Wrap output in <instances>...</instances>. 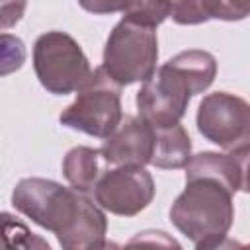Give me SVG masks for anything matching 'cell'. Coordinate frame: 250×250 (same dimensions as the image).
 <instances>
[{
    "instance_id": "1",
    "label": "cell",
    "mask_w": 250,
    "mask_h": 250,
    "mask_svg": "<svg viewBox=\"0 0 250 250\" xmlns=\"http://www.w3.org/2000/svg\"><path fill=\"white\" fill-rule=\"evenodd\" d=\"M236 191L240 178L232 152H199L186 164V188L170 207V221L195 248H217L232 227Z\"/></svg>"
},
{
    "instance_id": "2",
    "label": "cell",
    "mask_w": 250,
    "mask_h": 250,
    "mask_svg": "<svg viewBox=\"0 0 250 250\" xmlns=\"http://www.w3.org/2000/svg\"><path fill=\"white\" fill-rule=\"evenodd\" d=\"M12 205L35 225L51 230L66 250L105 246V213L86 191L47 178H23L12 191Z\"/></svg>"
},
{
    "instance_id": "3",
    "label": "cell",
    "mask_w": 250,
    "mask_h": 250,
    "mask_svg": "<svg viewBox=\"0 0 250 250\" xmlns=\"http://www.w3.org/2000/svg\"><path fill=\"white\" fill-rule=\"evenodd\" d=\"M217 76V59L209 51L189 49L174 55L137 92V109L152 125H174L186 115L189 100L205 92Z\"/></svg>"
},
{
    "instance_id": "4",
    "label": "cell",
    "mask_w": 250,
    "mask_h": 250,
    "mask_svg": "<svg viewBox=\"0 0 250 250\" xmlns=\"http://www.w3.org/2000/svg\"><path fill=\"white\" fill-rule=\"evenodd\" d=\"M156 27L143 25L123 16L111 29L104 47L102 66L105 72L119 86H131L148 80L156 70Z\"/></svg>"
},
{
    "instance_id": "5",
    "label": "cell",
    "mask_w": 250,
    "mask_h": 250,
    "mask_svg": "<svg viewBox=\"0 0 250 250\" xmlns=\"http://www.w3.org/2000/svg\"><path fill=\"white\" fill-rule=\"evenodd\" d=\"M121 88L104 66L94 68L76 90V100L61 111V125L98 139L109 137L123 119Z\"/></svg>"
},
{
    "instance_id": "6",
    "label": "cell",
    "mask_w": 250,
    "mask_h": 250,
    "mask_svg": "<svg viewBox=\"0 0 250 250\" xmlns=\"http://www.w3.org/2000/svg\"><path fill=\"white\" fill-rule=\"evenodd\" d=\"M33 70L41 86L55 96L76 92L92 74L90 61L78 41L57 29L41 33L35 39Z\"/></svg>"
},
{
    "instance_id": "7",
    "label": "cell",
    "mask_w": 250,
    "mask_h": 250,
    "mask_svg": "<svg viewBox=\"0 0 250 250\" xmlns=\"http://www.w3.org/2000/svg\"><path fill=\"white\" fill-rule=\"evenodd\" d=\"M197 131L225 150L250 145V104L230 92L207 94L197 107Z\"/></svg>"
},
{
    "instance_id": "8",
    "label": "cell",
    "mask_w": 250,
    "mask_h": 250,
    "mask_svg": "<svg viewBox=\"0 0 250 250\" xmlns=\"http://www.w3.org/2000/svg\"><path fill=\"white\" fill-rule=\"evenodd\" d=\"M154 180L145 166H117L100 176L94 199L104 211L119 217H135L154 199Z\"/></svg>"
},
{
    "instance_id": "9",
    "label": "cell",
    "mask_w": 250,
    "mask_h": 250,
    "mask_svg": "<svg viewBox=\"0 0 250 250\" xmlns=\"http://www.w3.org/2000/svg\"><path fill=\"white\" fill-rule=\"evenodd\" d=\"M156 145L154 125L141 115H123L117 129L104 139L102 156L113 166H146Z\"/></svg>"
},
{
    "instance_id": "10",
    "label": "cell",
    "mask_w": 250,
    "mask_h": 250,
    "mask_svg": "<svg viewBox=\"0 0 250 250\" xmlns=\"http://www.w3.org/2000/svg\"><path fill=\"white\" fill-rule=\"evenodd\" d=\"M152 125V123H150ZM156 145L150 164L162 170L186 168L191 158V139L182 123L154 125Z\"/></svg>"
},
{
    "instance_id": "11",
    "label": "cell",
    "mask_w": 250,
    "mask_h": 250,
    "mask_svg": "<svg viewBox=\"0 0 250 250\" xmlns=\"http://www.w3.org/2000/svg\"><path fill=\"white\" fill-rule=\"evenodd\" d=\"M104 162L105 160H104L100 148L74 146L62 158V174L72 188L90 193V191H94L100 176L104 174V170H102Z\"/></svg>"
},
{
    "instance_id": "12",
    "label": "cell",
    "mask_w": 250,
    "mask_h": 250,
    "mask_svg": "<svg viewBox=\"0 0 250 250\" xmlns=\"http://www.w3.org/2000/svg\"><path fill=\"white\" fill-rule=\"evenodd\" d=\"M172 14V0H139L129 12H125V18H131L143 25L158 27L166 18Z\"/></svg>"
},
{
    "instance_id": "13",
    "label": "cell",
    "mask_w": 250,
    "mask_h": 250,
    "mask_svg": "<svg viewBox=\"0 0 250 250\" xmlns=\"http://www.w3.org/2000/svg\"><path fill=\"white\" fill-rule=\"evenodd\" d=\"M209 20L240 21L250 16V0H203Z\"/></svg>"
},
{
    "instance_id": "14",
    "label": "cell",
    "mask_w": 250,
    "mask_h": 250,
    "mask_svg": "<svg viewBox=\"0 0 250 250\" xmlns=\"http://www.w3.org/2000/svg\"><path fill=\"white\" fill-rule=\"evenodd\" d=\"M170 18L178 25H197L209 21L203 0H172Z\"/></svg>"
},
{
    "instance_id": "15",
    "label": "cell",
    "mask_w": 250,
    "mask_h": 250,
    "mask_svg": "<svg viewBox=\"0 0 250 250\" xmlns=\"http://www.w3.org/2000/svg\"><path fill=\"white\" fill-rule=\"evenodd\" d=\"M139 0H78L80 8L90 12V14H98V16H105V14H117V12H129Z\"/></svg>"
},
{
    "instance_id": "16",
    "label": "cell",
    "mask_w": 250,
    "mask_h": 250,
    "mask_svg": "<svg viewBox=\"0 0 250 250\" xmlns=\"http://www.w3.org/2000/svg\"><path fill=\"white\" fill-rule=\"evenodd\" d=\"M232 156L238 166V178H240V191L250 195V145L242 146L238 150H232Z\"/></svg>"
},
{
    "instance_id": "17",
    "label": "cell",
    "mask_w": 250,
    "mask_h": 250,
    "mask_svg": "<svg viewBox=\"0 0 250 250\" xmlns=\"http://www.w3.org/2000/svg\"><path fill=\"white\" fill-rule=\"evenodd\" d=\"M25 0H2V27L8 29L10 25L18 23L23 16Z\"/></svg>"
}]
</instances>
